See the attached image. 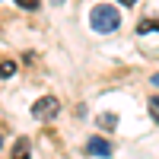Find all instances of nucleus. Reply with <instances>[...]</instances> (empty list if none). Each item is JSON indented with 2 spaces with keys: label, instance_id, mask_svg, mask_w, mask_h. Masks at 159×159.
Masks as SVG:
<instances>
[{
  "label": "nucleus",
  "instance_id": "nucleus-6",
  "mask_svg": "<svg viewBox=\"0 0 159 159\" xmlns=\"http://www.w3.org/2000/svg\"><path fill=\"white\" fill-rule=\"evenodd\" d=\"M147 32H159V19H143L137 25V35H147Z\"/></svg>",
  "mask_w": 159,
  "mask_h": 159
},
{
  "label": "nucleus",
  "instance_id": "nucleus-8",
  "mask_svg": "<svg viewBox=\"0 0 159 159\" xmlns=\"http://www.w3.org/2000/svg\"><path fill=\"white\" fill-rule=\"evenodd\" d=\"M150 118L159 124V96H153V99H150Z\"/></svg>",
  "mask_w": 159,
  "mask_h": 159
},
{
  "label": "nucleus",
  "instance_id": "nucleus-10",
  "mask_svg": "<svg viewBox=\"0 0 159 159\" xmlns=\"http://www.w3.org/2000/svg\"><path fill=\"white\" fill-rule=\"evenodd\" d=\"M118 3H121V7H134L137 0H118Z\"/></svg>",
  "mask_w": 159,
  "mask_h": 159
},
{
  "label": "nucleus",
  "instance_id": "nucleus-3",
  "mask_svg": "<svg viewBox=\"0 0 159 159\" xmlns=\"http://www.w3.org/2000/svg\"><path fill=\"white\" fill-rule=\"evenodd\" d=\"M86 153H89V156H102V159H108V156H111V143L102 140V137H92V140L86 143Z\"/></svg>",
  "mask_w": 159,
  "mask_h": 159
},
{
  "label": "nucleus",
  "instance_id": "nucleus-11",
  "mask_svg": "<svg viewBox=\"0 0 159 159\" xmlns=\"http://www.w3.org/2000/svg\"><path fill=\"white\" fill-rule=\"evenodd\" d=\"M153 83H156V86H159V73H156V76H153Z\"/></svg>",
  "mask_w": 159,
  "mask_h": 159
},
{
  "label": "nucleus",
  "instance_id": "nucleus-7",
  "mask_svg": "<svg viewBox=\"0 0 159 159\" xmlns=\"http://www.w3.org/2000/svg\"><path fill=\"white\" fill-rule=\"evenodd\" d=\"M13 73H16V64H13V61H0V76H13Z\"/></svg>",
  "mask_w": 159,
  "mask_h": 159
},
{
  "label": "nucleus",
  "instance_id": "nucleus-2",
  "mask_svg": "<svg viewBox=\"0 0 159 159\" xmlns=\"http://www.w3.org/2000/svg\"><path fill=\"white\" fill-rule=\"evenodd\" d=\"M57 111H61V102L54 96H45V99H38L32 105V118L35 121H51V118H57Z\"/></svg>",
  "mask_w": 159,
  "mask_h": 159
},
{
  "label": "nucleus",
  "instance_id": "nucleus-5",
  "mask_svg": "<svg viewBox=\"0 0 159 159\" xmlns=\"http://www.w3.org/2000/svg\"><path fill=\"white\" fill-rule=\"evenodd\" d=\"M96 124H99L102 130H111V127L118 124V115H99V118H96Z\"/></svg>",
  "mask_w": 159,
  "mask_h": 159
},
{
  "label": "nucleus",
  "instance_id": "nucleus-12",
  "mask_svg": "<svg viewBox=\"0 0 159 159\" xmlns=\"http://www.w3.org/2000/svg\"><path fill=\"white\" fill-rule=\"evenodd\" d=\"M51 3H64V0H51Z\"/></svg>",
  "mask_w": 159,
  "mask_h": 159
},
{
  "label": "nucleus",
  "instance_id": "nucleus-9",
  "mask_svg": "<svg viewBox=\"0 0 159 159\" xmlns=\"http://www.w3.org/2000/svg\"><path fill=\"white\" fill-rule=\"evenodd\" d=\"M22 10H38V0H16Z\"/></svg>",
  "mask_w": 159,
  "mask_h": 159
},
{
  "label": "nucleus",
  "instance_id": "nucleus-1",
  "mask_svg": "<svg viewBox=\"0 0 159 159\" xmlns=\"http://www.w3.org/2000/svg\"><path fill=\"white\" fill-rule=\"evenodd\" d=\"M89 25L96 32H115L118 25H121V13H118L115 7H92V13H89Z\"/></svg>",
  "mask_w": 159,
  "mask_h": 159
},
{
  "label": "nucleus",
  "instance_id": "nucleus-4",
  "mask_svg": "<svg viewBox=\"0 0 159 159\" xmlns=\"http://www.w3.org/2000/svg\"><path fill=\"white\" fill-rule=\"evenodd\" d=\"M13 159H32V143L25 140V137L16 140V147H13Z\"/></svg>",
  "mask_w": 159,
  "mask_h": 159
},
{
  "label": "nucleus",
  "instance_id": "nucleus-13",
  "mask_svg": "<svg viewBox=\"0 0 159 159\" xmlns=\"http://www.w3.org/2000/svg\"><path fill=\"white\" fill-rule=\"evenodd\" d=\"M0 147H3V134H0Z\"/></svg>",
  "mask_w": 159,
  "mask_h": 159
}]
</instances>
